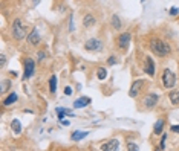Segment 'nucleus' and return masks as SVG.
Listing matches in <instances>:
<instances>
[{"label":"nucleus","instance_id":"a211bd4d","mask_svg":"<svg viewBox=\"0 0 179 151\" xmlns=\"http://www.w3.org/2000/svg\"><path fill=\"white\" fill-rule=\"evenodd\" d=\"M169 98L172 101V104H179V90H173L169 93Z\"/></svg>","mask_w":179,"mask_h":151},{"label":"nucleus","instance_id":"4be33fe9","mask_svg":"<svg viewBox=\"0 0 179 151\" xmlns=\"http://www.w3.org/2000/svg\"><path fill=\"white\" fill-rule=\"evenodd\" d=\"M106 77H107V70L104 67H100L98 69V80H106Z\"/></svg>","mask_w":179,"mask_h":151},{"label":"nucleus","instance_id":"f257e3e1","mask_svg":"<svg viewBox=\"0 0 179 151\" xmlns=\"http://www.w3.org/2000/svg\"><path fill=\"white\" fill-rule=\"evenodd\" d=\"M150 50L155 55H159V57H165L170 54V46L162 41V40H152L150 41Z\"/></svg>","mask_w":179,"mask_h":151},{"label":"nucleus","instance_id":"c756f323","mask_svg":"<svg viewBox=\"0 0 179 151\" xmlns=\"http://www.w3.org/2000/svg\"><path fill=\"white\" fill-rule=\"evenodd\" d=\"M6 87H8V82H2V92H6Z\"/></svg>","mask_w":179,"mask_h":151},{"label":"nucleus","instance_id":"39448f33","mask_svg":"<svg viewBox=\"0 0 179 151\" xmlns=\"http://www.w3.org/2000/svg\"><path fill=\"white\" fill-rule=\"evenodd\" d=\"M143 87H144V80H136V81L132 84V87H130L129 95H130L132 98H136V96L139 95V92H141Z\"/></svg>","mask_w":179,"mask_h":151},{"label":"nucleus","instance_id":"a878e982","mask_svg":"<svg viewBox=\"0 0 179 151\" xmlns=\"http://www.w3.org/2000/svg\"><path fill=\"white\" fill-rule=\"evenodd\" d=\"M170 128H172V131H173V133H178V134H179V125H172Z\"/></svg>","mask_w":179,"mask_h":151},{"label":"nucleus","instance_id":"9d476101","mask_svg":"<svg viewBox=\"0 0 179 151\" xmlns=\"http://www.w3.org/2000/svg\"><path fill=\"white\" fill-rule=\"evenodd\" d=\"M144 70L147 72V75H150V77H153V75H155V63H153L152 57H147V58H146V67H144Z\"/></svg>","mask_w":179,"mask_h":151},{"label":"nucleus","instance_id":"0eeeda50","mask_svg":"<svg viewBox=\"0 0 179 151\" xmlns=\"http://www.w3.org/2000/svg\"><path fill=\"white\" fill-rule=\"evenodd\" d=\"M101 47H103V44H101V41L97 40V38H91V40L84 44V49H86V50H91V52L101 50Z\"/></svg>","mask_w":179,"mask_h":151},{"label":"nucleus","instance_id":"f8f14e48","mask_svg":"<svg viewBox=\"0 0 179 151\" xmlns=\"http://www.w3.org/2000/svg\"><path fill=\"white\" fill-rule=\"evenodd\" d=\"M89 102H91V99L83 96V98H78V99L75 101V102H74V107H75V108H83V107H86Z\"/></svg>","mask_w":179,"mask_h":151},{"label":"nucleus","instance_id":"412c9836","mask_svg":"<svg viewBox=\"0 0 179 151\" xmlns=\"http://www.w3.org/2000/svg\"><path fill=\"white\" fill-rule=\"evenodd\" d=\"M127 151H139V147L135 142L129 141V142H127Z\"/></svg>","mask_w":179,"mask_h":151},{"label":"nucleus","instance_id":"f3484780","mask_svg":"<svg viewBox=\"0 0 179 151\" xmlns=\"http://www.w3.org/2000/svg\"><path fill=\"white\" fill-rule=\"evenodd\" d=\"M55 89H57V77L52 75V77L49 78V90H51V93H55Z\"/></svg>","mask_w":179,"mask_h":151},{"label":"nucleus","instance_id":"b1692460","mask_svg":"<svg viewBox=\"0 0 179 151\" xmlns=\"http://www.w3.org/2000/svg\"><path fill=\"white\" fill-rule=\"evenodd\" d=\"M165 141H167V136H165V134H162V139H161V150L165 147Z\"/></svg>","mask_w":179,"mask_h":151},{"label":"nucleus","instance_id":"ddd939ff","mask_svg":"<svg viewBox=\"0 0 179 151\" xmlns=\"http://www.w3.org/2000/svg\"><path fill=\"white\" fill-rule=\"evenodd\" d=\"M95 17L94 15H91V14H87L84 18H83V24H84V26L86 28H91V26H94V24H95Z\"/></svg>","mask_w":179,"mask_h":151},{"label":"nucleus","instance_id":"393cba45","mask_svg":"<svg viewBox=\"0 0 179 151\" xmlns=\"http://www.w3.org/2000/svg\"><path fill=\"white\" fill-rule=\"evenodd\" d=\"M107 63H109V66H113V64H117V60H115V57H110Z\"/></svg>","mask_w":179,"mask_h":151},{"label":"nucleus","instance_id":"423d86ee","mask_svg":"<svg viewBox=\"0 0 179 151\" xmlns=\"http://www.w3.org/2000/svg\"><path fill=\"white\" fill-rule=\"evenodd\" d=\"M158 99H159L158 93L152 92V93H149V95L146 96V99H144V104H146V107H147V108H153V107H155V105L158 104Z\"/></svg>","mask_w":179,"mask_h":151},{"label":"nucleus","instance_id":"6ab92c4d","mask_svg":"<svg viewBox=\"0 0 179 151\" xmlns=\"http://www.w3.org/2000/svg\"><path fill=\"white\" fill-rule=\"evenodd\" d=\"M162 127H164V119H159V121L155 124L153 133H155V134H161V133H162Z\"/></svg>","mask_w":179,"mask_h":151},{"label":"nucleus","instance_id":"9b49d317","mask_svg":"<svg viewBox=\"0 0 179 151\" xmlns=\"http://www.w3.org/2000/svg\"><path fill=\"white\" fill-rule=\"evenodd\" d=\"M28 41L31 44H37L38 41H40V34H38V29H32V32L28 37Z\"/></svg>","mask_w":179,"mask_h":151},{"label":"nucleus","instance_id":"dca6fc26","mask_svg":"<svg viewBox=\"0 0 179 151\" xmlns=\"http://www.w3.org/2000/svg\"><path fill=\"white\" fill-rule=\"evenodd\" d=\"M87 134H89L87 131H78V130H77V131L72 133V141H81V139H84Z\"/></svg>","mask_w":179,"mask_h":151},{"label":"nucleus","instance_id":"cd10ccee","mask_svg":"<svg viewBox=\"0 0 179 151\" xmlns=\"http://www.w3.org/2000/svg\"><path fill=\"white\" fill-rule=\"evenodd\" d=\"M178 12H179V11H178V8H173V9H170V14H172V15H176Z\"/></svg>","mask_w":179,"mask_h":151},{"label":"nucleus","instance_id":"bb28decb","mask_svg":"<svg viewBox=\"0 0 179 151\" xmlns=\"http://www.w3.org/2000/svg\"><path fill=\"white\" fill-rule=\"evenodd\" d=\"M69 31H71V32L74 31V18H72V17H71V21H69Z\"/></svg>","mask_w":179,"mask_h":151},{"label":"nucleus","instance_id":"c85d7f7f","mask_svg":"<svg viewBox=\"0 0 179 151\" xmlns=\"http://www.w3.org/2000/svg\"><path fill=\"white\" fill-rule=\"evenodd\" d=\"M65 93H66V95H72V89H71V87H66V89H65Z\"/></svg>","mask_w":179,"mask_h":151},{"label":"nucleus","instance_id":"5701e85b","mask_svg":"<svg viewBox=\"0 0 179 151\" xmlns=\"http://www.w3.org/2000/svg\"><path fill=\"white\" fill-rule=\"evenodd\" d=\"M5 64H6V58H5V55H0V66L5 67Z\"/></svg>","mask_w":179,"mask_h":151},{"label":"nucleus","instance_id":"1a4fd4ad","mask_svg":"<svg viewBox=\"0 0 179 151\" xmlns=\"http://www.w3.org/2000/svg\"><path fill=\"white\" fill-rule=\"evenodd\" d=\"M130 34L129 32H124V34H121L120 35V38H118V46L121 47V49H127L129 47V44H130Z\"/></svg>","mask_w":179,"mask_h":151},{"label":"nucleus","instance_id":"4468645a","mask_svg":"<svg viewBox=\"0 0 179 151\" xmlns=\"http://www.w3.org/2000/svg\"><path fill=\"white\" fill-rule=\"evenodd\" d=\"M16 101H17V93H14V92H12V93H9V95L5 98V101H3V105H11V104H14Z\"/></svg>","mask_w":179,"mask_h":151},{"label":"nucleus","instance_id":"6e6552de","mask_svg":"<svg viewBox=\"0 0 179 151\" xmlns=\"http://www.w3.org/2000/svg\"><path fill=\"white\" fill-rule=\"evenodd\" d=\"M101 150H103V151H118L120 150V141L118 139H112V141L103 144Z\"/></svg>","mask_w":179,"mask_h":151},{"label":"nucleus","instance_id":"2eb2a0df","mask_svg":"<svg viewBox=\"0 0 179 151\" xmlns=\"http://www.w3.org/2000/svg\"><path fill=\"white\" fill-rule=\"evenodd\" d=\"M11 128H12V131H14L16 134H20L22 133V124H20V121L19 119H14L11 122Z\"/></svg>","mask_w":179,"mask_h":151},{"label":"nucleus","instance_id":"7c9ffc66","mask_svg":"<svg viewBox=\"0 0 179 151\" xmlns=\"http://www.w3.org/2000/svg\"><path fill=\"white\" fill-rule=\"evenodd\" d=\"M45 55H46L45 52H38V60H43V58H45Z\"/></svg>","mask_w":179,"mask_h":151},{"label":"nucleus","instance_id":"7ed1b4c3","mask_svg":"<svg viewBox=\"0 0 179 151\" xmlns=\"http://www.w3.org/2000/svg\"><path fill=\"white\" fill-rule=\"evenodd\" d=\"M162 84H164V87H167V89H172V87L176 84V75L170 69L164 70V73H162Z\"/></svg>","mask_w":179,"mask_h":151},{"label":"nucleus","instance_id":"f03ea898","mask_svg":"<svg viewBox=\"0 0 179 151\" xmlns=\"http://www.w3.org/2000/svg\"><path fill=\"white\" fill-rule=\"evenodd\" d=\"M12 35H14L16 40H23L25 38V26L20 18L14 20V24H12Z\"/></svg>","mask_w":179,"mask_h":151},{"label":"nucleus","instance_id":"aec40b11","mask_svg":"<svg viewBox=\"0 0 179 151\" xmlns=\"http://www.w3.org/2000/svg\"><path fill=\"white\" fill-rule=\"evenodd\" d=\"M112 26L115 29H121V18L118 15H113L112 17Z\"/></svg>","mask_w":179,"mask_h":151},{"label":"nucleus","instance_id":"20e7f679","mask_svg":"<svg viewBox=\"0 0 179 151\" xmlns=\"http://www.w3.org/2000/svg\"><path fill=\"white\" fill-rule=\"evenodd\" d=\"M34 70H35V61L31 60V58H26L25 60V73H23V78H31L34 75Z\"/></svg>","mask_w":179,"mask_h":151}]
</instances>
